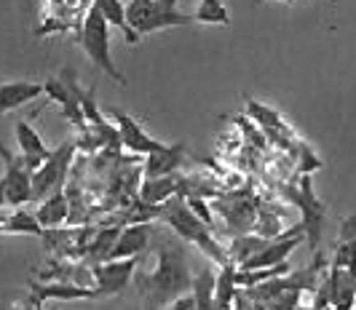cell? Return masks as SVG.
Segmentation results:
<instances>
[{
    "label": "cell",
    "instance_id": "cell-9",
    "mask_svg": "<svg viewBox=\"0 0 356 310\" xmlns=\"http://www.w3.org/2000/svg\"><path fill=\"white\" fill-rule=\"evenodd\" d=\"M30 305L35 308L40 302H75V300H102L99 292L94 289V286H78V284H62V281H56V284H38L33 281L30 284Z\"/></svg>",
    "mask_w": 356,
    "mask_h": 310
},
{
    "label": "cell",
    "instance_id": "cell-15",
    "mask_svg": "<svg viewBox=\"0 0 356 310\" xmlns=\"http://www.w3.org/2000/svg\"><path fill=\"white\" fill-rule=\"evenodd\" d=\"M330 302L335 310H354L356 305V273L343 270V268H332L330 270Z\"/></svg>",
    "mask_w": 356,
    "mask_h": 310
},
{
    "label": "cell",
    "instance_id": "cell-7",
    "mask_svg": "<svg viewBox=\"0 0 356 310\" xmlns=\"http://www.w3.org/2000/svg\"><path fill=\"white\" fill-rule=\"evenodd\" d=\"M0 161H3V177L0 182L6 187V206H27L33 201V171L24 166L22 155L11 153L0 142Z\"/></svg>",
    "mask_w": 356,
    "mask_h": 310
},
{
    "label": "cell",
    "instance_id": "cell-10",
    "mask_svg": "<svg viewBox=\"0 0 356 310\" xmlns=\"http://www.w3.org/2000/svg\"><path fill=\"white\" fill-rule=\"evenodd\" d=\"M113 118H115V126H118V134H121V145H124L126 150L150 155V153H159V150L166 147L163 142H159L156 137H150L131 115H126L121 110H113Z\"/></svg>",
    "mask_w": 356,
    "mask_h": 310
},
{
    "label": "cell",
    "instance_id": "cell-20",
    "mask_svg": "<svg viewBox=\"0 0 356 310\" xmlns=\"http://www.w3.org/2000/svg\"><path fill=\"white\" fill-rule=\"evenodd\" d=\"M332 268H343V270L356 273V214L340 222V241Z\"/></svg>",
    "mask_w": 356,
    "mask_h": 310
},
{
    "label": "cell",
    "instance_id": "cell-32",
    "mask_svg": "<svg viewBox=\"0 0 356 310\" xmlns=\"http://www.w3.org/2000/svg\"><path fill=\"white\" fill-rule=\"evenodd\" d=\"M354 308H356V305H354Z\"/></svg>",
    "mask_w": 356,
    "mask_h": 310
},
{
    "label": "cell",
    "instance_id": "cell-18",
    "mask_svg": "<svg viewBox=\"0 0 356 310\" xmlns=\"http://www.w3.org/2000/svg\"><path fill=\"white\" fill-rule=\"evenodd\" d=\"M43 236V227L35 219V214L14 209V212H0V236Z\"/></svg>",
    "mask_w": 356,
    "mask_h": 310
},
{
    "label": "cell",
    "instance_id": "cell-19",
    "mask_svg": "<svg viewBox=\"0 0 356 310\" xmlns=\"http://www.w3.org/2000/svg\"><path fill=\"white\" fill-rule=\"evenodd\" d=\"M35 219L40 227H59L62 222L70 219V198L65 190H56L49 198L40 201V209L35 212Z\"/></svg>",
    "mask_w": 356,
    "mask_h": 310
},
{
    "label": "cell",
    "instance_id": "cell-23",
    "mask_svg": "<svg viewBox=\"0 0 356 310\" xmlns=\"http://www.w3.org/2000/svg\"><path fill=\"white\" fill-rule=\"evenodd\" d=\"M247 115H250L254 123H260V126L266 128L268 134H273V137H279V134H284V131H286L284 118H282V115H279L273 107L263 105V102H254V99H250V102H247Z\"/></svg>",
    "mask_w": 356,
    "mask_h": 310
},
{
    "label": "cell",
    "instance_id": "cell-25",
    "mask_svg": "<svg viewBox=\"0 0 356 310\" xmlns=\"http://www.w3.org/2000/svg\"><path fill=\"white\" fill-rule=\"evenodd\" d=\"M185 201H188V206L196 212L198 217L204 219L209 227H212V212H209V206H207V201L204 198H198V196H185Z\"/></svg>",
    "mask_w": 356,
    "mask_h": 310
},
{
    "label": "cell",
    "instance_id": "cell-11",
    "mask_svg": "<svg viewBox=\"0 0 356 310\" xmlns=\"http://www.w3.org/2000/svg\"><path fill=\"white\" fill-rule=\"evenodd\" d=\"M43 94H46L51 102L59 105L62 115H65L72 126H75V131H78L81 137L89 131V123H86L83 110H81V105H78V99L72 96L70 89L65 86V80H62V78H46V83H43Z\"/></svg>",
    "mask_w": 356,
    "mask_h": 310
},
{
    "label": "cell",
    "instance_id": "cell-4",
    "mask_svg": "<svg viewBox=\"0 0 356 310\" xmlns=\"http://www.w3.org/2000/svg\"><path fill=\"white\" fill-rule=\"evenodd\" d=\"M126 21L134 30V35L147 37L166 27H182V24H193V17L179 14L177 8H166L156 0H129L126 6Z\"/></svg>",
    "mask_w": 356,
    "mask_h": 310
},
{
    "label": "cell",
    "instance_id": "cell-21",
    "mask_svg": "<svg viewBox=\"0 0 356 310\" xmlns=\"http://www.w3.org/2000/svg\"><path fill=\"white\" fill-rule=\"evenodd\" d=\"M91 6H94V8L107 19V24H110V27H118L131 46H137V43H140V37L134 35V30H131V27H129V21H126L124 0H91Z\"/></svg>",
    "mask_w": 356,
    "mask_h": 310
},
{
    "label": "cell",
    "instance_id": "cell-24",
    "mask_svg": "<svg viewBox=\"0 0 356 310\" xmlns=\"http://www.w3.org/2000/svg\"><path fill=\"white\" fill-rule=\"evenodd\" d=\"M193 21L198 24H220L228 27L231 24V14L225 8L222 0H198L196 11H193Z\"/></svg>",
    "mask_w": 356,
    "mask_h": 310
},
{
    "label": "cell",
    "instance_id": "cell-22",
    "mask_svg": "<svg viewBox=\"0 0 356 310\" xmlns=\"http://www.w3.org/2000/svg\"><path fill=\"white\" fill-rule=\"evenodd\" d=\"M214 286H217V273L212 268H201L196 275H193V286H191V294L196 300V310H214Z\"/></svg>",
    "mask_w": 356,
    "mask_h": 310
},
{
    "label": "cell",
    "instance_id": "cell-31",
    "mask_svg": "<svg viewBox=\"0 0 356 310\" xmlns=\"http://www.w3.org/2000/svg\"><path fill=\"white\" fill-rule=\"evenodd\" d=\"M0 83H3V78H0Z\"/></svg>",
    "mask_w": 356,
    "mask_h": 310
},
{
    "label": "cell",
    "instance_id": "cell-27",
    "mask_svg": "<svg viewBox=\"0 0 356 310\" xmlns=\"http://www.w3.org/2000/svg\"><path fill=\"white\" fill-rule=\"evenodd\" d=\"M161 6H166V8H177V0H156Z\"/></svg>",
    "mask_w": 356,
    "mask_h": 310
},
{
    "label": "cell",
    "instance_id": "cell-14",
    "mask_svg": "<svg viewBox=\"0 0 356 310\" xmlns=\"http://www.w3.org/2000/svg\"><path fill=\"white\" fill-rule=\"evenodd\" d=\"M43 94V83L35 80H3L0 83V118L27 102H35Z\"/></svg>",
    "mask_w": 356,
    "mask_h": 310
},
{
    "label": "cell",
    "instance_id": "cell-17",
    "mask_svg": "<svg viewBox=\"0 0 356 310\" xmlns=\"http://www.w3.org/2000/svg\"><path fill=\"white\" fill-rule=\"evenodd\" d=\"M182 180H177L175 174H166V177H145L143 187H140V198L145 203H153V206H161L169 198H175L182 193Z\"/></svg>",
    "mask_w": 356,
    "mask_h": 310
},
{
    "label": "cell",
    "instance_id": "cell-1",
    "mask_svg": "<svg viewBox=\"0 0 356 310\" xmlns=\"http://www.w3.org/2000/svg\"><path fill=\"white\" fill-rule=\"evenodd\" d=\"M193 275L182 238H161L156 243V265L137 275V289L143 294L145 310L166 308L179 294L191 292Z\"/></svg>",
    "mask_w": 356,
    "mask_h": 310
},
{
    "label": "cell",
    "instance_id": "cell-8",
    "mask_svg": "<svg viewBox=\"0 0 356 310\" xmlns=\"http://www.w3.org/2000/svg\"><path fill=\"white\" fill-rule=\"evenodd\" d=\"M137 270V257H124V259H102L91 268L94 289L99 297H115L126 289L131 275Z\"/></svg>",
    "mask_w": 356,
    "mask_h": 310
},
{
    "label": "cell",
    "instance_id": "cell-30",
    "mask_svg": "<svg viewBox=\"0 0 356 310\" xmlns=\"http://www.w3.org/2000/svg\"><path fill=\"white\" fill-rule=\"evenodd\" d=\"M279 3H289V0H279Z\"/></svg>",
    "mask_w": 356,
    "mask_h": 310
},
{
    "label": "cell",
    "instance_id": "cell-12",
    "mask_svg": "<svg viewBox=\"0 0 356 310\" xmlns=\"http://www.w3.org/2000/svg\"><path fill=\"white\" fill-rule=\"evenodd\" d=\"M14 131H17L19 155H22V161H24V166H27L30 171H35L38 166L51 155V150H49V145L43 142V137H40L27 121H19Z\"/></svg>",
    "mask_w": 356,
    "mask_h": 310
},
{
    "label": "cell",
    "instance_id": "cell-29",
    "mask_svg": "<svg viewBox=\"0 0 356 310\" xmlns=\"http://www.w3.org/2000/svg\"><path fill=\"white\" fill-rule=\"evenodd\" d=\"M33 310H56V305H46V302H40V305H35Z\"/></svg>",
    "mask_w": 356,
    "mask_h": 310
},
{
    "label": "cell",
    "instance_id": "cell-28",
    "mask_svg": "<svg viewBox=\"0 0 356 310\" xmlns=\"http://www.w3.org/2000/svg\"><path fill=\"white\" fill-rule=\"evenodd\" d=\"M6 206V187H3V182H0V209Z\"/></svg>",
    "mask_w": 356,
    "mask_h": 310
},
{
    "label": "cell",
    "instance_id": "cell-13",
    "mask_svg": "<svg viewBox=\"0 0 356 310\" xmlns=\"http://www.w3.org/2000/svg\"><path fill=\"white\" fill-rule=\"evenodd\" d=\"M150 233H153V225H150V222H134V225H129L126 230L118 233L107 259L137 257L140 252H145V246H147V241H150Z\"/></svg>",
    "mask_w": 356,
    "mask_h": 310
},
{
    "label": "cell",
    "instance_id": "cell-6",
    "mask_svg": "<svg viewBox=\"0 0 356 310\" xmlns=\"http://www.w3.org/2000/svg\"><path fill=\"white\" fill-rule=\"evenodd\" d=\"M286 196H289L292 203H298V209L303 212L300 225H303L305 241H308L311 252H316V249H319L321 230H324L327 209H324V203L316 198V193H314V187H311V174H303V177H300V187H289Z\"/></svg>",
    "mask_w": 356,
    "mask_h": 310
},
{
    "label": "cell",
    "instance_id": "cell-16",
    "mask_svg": "<svg viewBox=\"0 0 356 310\" xmlns=\"http://www.w3.org/2000/svg\"><path fill=\"white\" fill-rule=\"evenodd\" d=\"M185 142L177 145H166L159 153H150L147 161H145V177H166V174H175L179 166L185 164Z\"/></svg>",
    "mask_w": 356,
    "mask_h": 310
},
{
    "label": "cell",
    "instance_id": "cell-3",
    "mask_svg": "<svg viewBox=\"0 0 356 310\" xmlns=\"http://www.w3.org/2000/svg\"><path fill=\"white\" fill-rule=\"evenodd\" d=\"M78 43H81V49L86 51V56L94 62V67H99V70H102L110 80H115L118 86H126L124 73L115 67V62H113V56H110V24H107V19L102 17L94 6L86 8V17H83V24H81Z\"/></svg>",
    "mask_w": 356,
    "mask_h": 310
},
{
    "label": "cell",
    "instance_id": "cell-26",
    "mask_svg": "<svg viewBox=\"0 0 356 310\" xmlns=\"http://www.w3.org/2000/svg\"><path fill=\"white\" fill-rule=\"evenodd\" d=\"M166 310H196V300H193V294H179L177 300H172Z\"/></svg>",
    "mask_w": 356,
    "mask_h": 310
},
{
    "label": "cell",
    "instance_id": "cell-5",
    "mask_svg": "<svg viewBox=\"0 0 356 310\" xmlns=\"http://www.w3.org/2000/svg\"><path fill=\"white\" fill-rule=\"evenodd\" d=\"M75 153H78V142H65L51 150V155L33 171V201H43L65 187Z\"/></svg>",
    "mask_w": 356,
    "mask_h": 310
},
{
    "label": "cell",
    "instance_id": "cell-2",
    "mask_svg": "<svg viewBox=\"0 0 356 310\" xmlns=\"http://www.w3.org/2000/svg\"><path fill=\"white\" fill-rule=\"evenodd\" d=\"M161 219L175 230V236L182 238V241H188V243H193L198 252H204V255L212 259L214 265L222 268V265L231 262V259H228V249H222V246L214 241L209 225L188 206L182 193L175 196V198H169L166 203H161Z\"/></svg>",
    "mask_w": 356,
    "mask_h": 310
}]
</instances>
